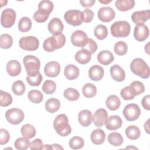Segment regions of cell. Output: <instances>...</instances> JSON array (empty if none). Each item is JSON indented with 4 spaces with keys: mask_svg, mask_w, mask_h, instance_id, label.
<instances>
[{
    "mask_svg": "<svg viewBox=\"0 0 150 150\" xmlns=\"http://www.w3.org/2000/svg\"><path fill=\"white\" fill-rule=\"evenodd\" d=\"M53 127L56 132L61 137H66L71 132L68 118L64 114H59L55 118L53 121Z\"/></svg>",
    "mask_w": 150,
    "mask_h": 150,
    "instance_id": "1",
    "label": "cell"
},
{
    "mask_svg": "<svg viewBox=\"0 0 150 150\" xmlns=\"http://www.w3.org/2000/svg\"><path fill=\"white\" fill-rule=\"evenodd\" d=\"M130 69L134 74L142 79H146L149 77V67L146 63L141 58L133 59L130 64Z\"/></svg>",
    "mask_w": 150,
    "mask_h": 150,
    "instance_id": "2",
    "label": "cell"
},
{
    "mask_svg": "<svg viewBox=\"0 0 150 150\" xmlns=\"http://www.w3.org/2000/svg\"><path fill=\"white\" fill-rule=\"evenodd\" d=\"M66 42L65 36L61 33L57 35H53L45 40L43 43V47L45 50L52 52L56 49L62 47Z\"/></svg>",
    "mask_w": 150,
    "mask_h": 150,
    "instance_id": "3",
    "label": "cell"
},
{
    "mask_svg": "<svg viewBox=\"0 0 150 150\" xmlns=\"http://www.w3.org/2000/svg\"><path fill=\"white\" fill-rule=\"evenodd\" d=\"M23 63L28 76L33 77L39 73L40 62L39 59L36 56L27 55L24 57Z\"/></svg>",
    "mask_w": 150,
    "mask_h": 150,
    "instance_id": "4",
    "label": "cell"
},
{
    "mask_svg": "<svg viewBox=\"0 0 150 150\" xmlns=\"http://www.w3.org/2000/svg\"><path fill=\"white\" fill-rule=\"evenodd\" d=\"M131 26L125 21L115 22L111 26V35L115 38H125L129 35Z\"/></svg>",
    "mask_w": 150,
    "mask_h": 150,
    "instance_id": "5",
    "label": "cell"
},
{
    "mask_svg": "<svg viewBox=\"0 0 150 150\" xmlns=\"http://www.w3.org/2000/svg\"><path fill=\"white\" fill-rule=\"evenodd\" d=\"M64 18L68 24L74 26L80 25L83 22L82 12L76 9L67 11L64 15Z\"/></svg>",
    "mask_w": 150,
    "mask_h": 150,
    "instance_id": "6",
    "label": "cell"
},
{
    "mask_svg": "<svg viewBox=\"0 0 150 150\" xmlns=\"http://www.w3.org/2000/svg\"><path fill=\"white\" fill-rule=\"evenodd\" d=\"M19 44L20 47L24 50L34 51L38 49L39 46V41L36 37L29 36L21 38Z\"/></svg>",
    "mask_w": 150,
    "mask_h": 150,
    "instance_id": "7",
    "label": "cell"
},
{
    "mask_svg": "<svg viewBox=\"0 0 150 150\" xmlns=\"http://www.w3.org/2000/svg\"><path fill=\"white\" fill-rule=\"evenodd\" d=\"M5 117L10 124L18 125L23 120L24 113L21 109L13 108L6 111Z\"/></svg>",
    "mask_w": 150,
    "mask_h": 150,
    "instance_id": "8",
    "label": "cell"
},
{
    "mask_svg": "<svg viewBox=\"0 0 150 150\" xmlns=\"http://www.w3.org/2000/svg\"><path fill=\"white\" fill-rule=\"evenodd\" d=\"M16 12L11 8H7L4 9L1 16V25L5 28H9L12 27L15 22Z\"/></svg>",
    "mask_w": 150,
    "mask_h": 150,
    "instance_id": "9",
    "label": "cell"
},
{
    "mask_svg": "<svg viewBox=\"0 0 150 150\" xmlns=\"http://www.w3.org/2000/svg\"><path fill=\"white\" fill-rule=\"evenodd\" d=\"M122 112L127 120L134 121L139 118L141 114V110L137 104L132 103L127 105L124 107Z\"/></svg>",
    "mask_w": 150,
    "mask_h": 150,
    "instance_id": "10",
    "label": "cell"
},
{
    "mask_svg": "<svg viewBox=\"0 0 150 150\" xmlns=\"http://www.w3.org/2000/svg\"><path fill=\"white\" fill-rule=\"evenodd\" d=\"M88 39L84 31L77 30L71 34V42L75 46L83 48L87 44Z\"/></svg>",
    "mask_w": 150,
    "mask_h": 150,
    "instance_id": "11",
    "label": "cell"
},
{
    "mask_svg": "<svg viewBox=\"0 0 150 150\" xmlns=\"http://www.w3.org/2000/svg\"><path fill=\"white\" fill-rule=\"evenodd\" d=\"M108 118V112L104 108L97 110L92 117V121L97 127H101L105 124Z\"/></svg>",
    "mask_w": 150,
    "mask_h": 150,
    "instance_id": "12",
    "label": "cell"
},
{
    "mask_svg": "<svg viewBox=\"0 0 150 150\" xmlns=\"http://www.w3.org/2000/svg\"><path fill=\"white\" fill-rule=\"evenodd\" d=\"M115 16L114 10L109 6L101 7L98 11V19L104 22L111 21Z\"/></svg>",
    "mask_w": 150,
    "mask_h": 150,
    "instance_id": "13",
    "label": "cell"
},
{
    "mask_svg": "<svg viewBox=\"0 0 150 150\" xmlns=\"http://www.w3.org/2000/svg\"><path fill=\"white\" fill-rule=\"evenodd\" d=\"M149 29L146 25L144 24L136 25L134 28V36L138 42L145 40L149 36Z\"/></svg>",
    "mask_w": 150,
    "mask_h": 150,
    "instance_id": "14",
    "label": "cell"
},
{
    "mask_svg": "<svg viewBox=\"0 0 150 150\" xmlns=\"http://www.w3.org/2000/svg\"><path fill=\"white\" fill-rule=\"evenodd\" d=\"M150 18V11L144 10L134 12L131 15V19L137 25L144 24Z\"/></svg>",
    "mask_w": 150,
    "mask_h": 150,
    "instance_id": "15",
    "label": "cell"
},
{
    "mask_svg": "<svg viewBox=\"0 0 150 150\" xmlns=\"http://www.w3.org/2000/svg\"><path fill=\"white\" fill-rule=\"evenodd\" d=\"M60 71V64L55 61H52L46 64L44 67V72L46 76L49 77L57 76Z\"/></svg>",
    "mask_w": 150,
    "mask_h": 150,
    "instance_id": "16",
    "label": "cell"
},
{
    "mask_svg": "<svg viewBox=\"0 0 150 150\" xmlns=\"http://www.w3.org/2000/svg\"><path fill=\"white\" fill-rule=\"evenodd\" d=\"M47 28L50 33L53 35H57L62 33L64 26L60 19L57 18H53L49 22Z\"/></svg>",
    "mask_w": 150,
    "mask_h": 150,
    "instance_id": "17",
    "label": "cell"
},
{
    "mask_svg": "<svg viewBox=\"0 0 150 150\" xmlns=\"http://www.w3.org/2000/svg\"><path fill=\"white\" fill-rule=\"evenodd\" d=\"M111 76L115 81L121 82L125 78V73L124 69L118 64H114L110 67Z\"/></svg>",
    "mask_w": 150,
    "mask_h": 150,
    "instance_id": "18",
    "label": "cell"
},
{
    "mask_svg": "<svg viewBox=\"0 0 150 150\" xmlns=\"http://www.w3.org/2000/svg\"><path fill=\"white\" fill-rule=\"evenodd\" d=\"M122 124V121L120 116L114 115L109 117L105 122L107 129L108 130H116L119 129Z\"/></svg>",
    "mask_w": 150,
    "mask_h": 150,
    "instance_id": "19",
    "label": "cell"
},
{
    "mask_svg": "<svg viewBox=\"0 0 150 150\" xmlns=\"http://www.w3.org/2000/svg\"><path fill=\"white\" fill-rule=\"evenodd\" d=\"M104 71L102 67L98 65L91 66L88 71V76L91 80L93 81H100L104 76Z\"/></svg>",
    "mask_w": 150,
    "mask_h": 150,
    "instance_id": "20",
    "label": "cell"
},
{
    "mask_svg": "<svg viewBox=\"0 0 150 150\" xmlns=\"http://www.w3.org/2000/svg\"><path fill=\"white\" fill-rule=\"evenodd\" d=\"M6 69L11 76H17L21 71V65L18 61L12 60L7 63Z\"/></svg>",
    "mask_w": 150,
    "mask_h": 150,
    "instance_id": "21",
    "label": "cell"
},
{
    "mask_svg": "<svg viewBox=\"0 0 150 150\" xmlns=\"http://www.w3.org/2000/svg\"><path fill=\"white\" fill-rule=\"evenodd\" d=\"M92 112L88 110H83L79 112L78 120L83 127H88L91 123Z\"/></svg>",
    "mask_w": 150,
    "mask_h": 150,
    "instance_id": "22",
    "label": "cell"
},
{
    "mask_svg": "<svg viewBox=\"0 0 150 150\" xmlns=\"http://www.w3.org/2000/svg\"><path fill=\"white\" fill-rule=\"evenodd\" d=\"M98 61L103 65H108L111 63L114 60V57L112 53L109 50H102L97 55Z\"/></svg>",
    "mask_w": 150,
    "mask_h": 150,
    "instance_id": "23",
    "label": "cell"
},
{
    "mask_svg": "<svg viewBox=\"0 0 150 150\" xmlns=\"http://www.w3.org/2000/svg\"><path fill=\"white\" fill-rule=\"evenodd\" d=\"M91 54L89 51L85 49L78 51L74 56L75 60L80 64H85L88 63L91 58Z\"/></svg>",
    "mask_w": 150,
    "mask_h": 150,
    "instance_id": "24",
    "label": "cell"
},
{
    "mask_svg": "<svg viewBox=\"0 0 150 150\" xmlns=\"http://www.w3.org/2000/svg\"><path fill=\"white\" fill-rule=\"evenodd\" d=\"M91 142L96 145L102 144L105 139V134L101 129H96L92 131L90 135Z\"/></svg>",
    "mask_w": 150,
    "mask_h": 150,
    "instance_id": "25",
    "label": "cell"
},
{
    "mask_svg": "<svg viewBox=\"0 0 150 150\" xmlns=\"http://www.w3.org/2000/svg\"><path fill=\"white\" fill-rule=\"evenodd\" d=\"M64 74L68 80H72L76 79L79 76V69L76 66L68 64L64 68Z\"/></svg>",
    "mask_w": 150,
    "mask_h": 150,
    "instance_id": "26",
    "label": "cell"
},
{
    "mask_svg": "<svg viewBox=\"0 0 150 150\" xmlns=\"http://www.w3.org/2000/svg\"><path fill=\"white\" fill-rule=\"evenodd\" d=\"M134 0H117L115 1V7L120 11H127L131 9L135 6Z\"/></svg>",
    "mask_w": 150,
    "mask_h": 150,
    "instance_id": "27",
    "label": "cell"
},
{
    "mask_svg": "<svg viewBox=\"0 0 150 150\" xmlns=\"http://www.w3.org/2000/svg\"><path fill=\"white\" fill-rule=\"evenodd\" d=\"M106 106L111 111L117 110L121 105V101L116 95H111L106 100Z\"/></svg>",
    "mask_w": 150,
    "mask_h": 150,
    "instance_id": "28",
    "label": "cell"
},
{
    "mask_svg": "<svg viewBox=\"0 0 150 150\" xmlns=\"http://www.w3.org/2000/svg\"><path fill=\"white\" fill-rule=\"evenodd\" d=\"M60 107V103L59 100L55 98H51L47 100L45 103L46 110L50 113H54L58 111Z\"/></svg>",
    "mask_w": 150,
    "mask_h": 150,
    "instance_id": "29",
    "label": "cell"
},
{
    "mask_svg": "<svg viewBox=\"0 0 150 150\" xmlns=\"http://www.w3.org/2000/svg\"><path fill=\"white\" fill-rule=\"evenodd\" d=\"M108 141L114 146H119L123 143V137L120 133L113 132L108 135Z\"/></svg>",
    "mask_w": 150,
    "mask_h": 150,
    "instance_id": "30",
    "label": "cell"
},
{
    "mask_svg": "<svg viewBox=\"0 0 150 150\" xmlns=\"http://www.w3.org/2000/svg\"><path fill=\"white\" fill-rule=\"evenodd\" d=\"M126 136L131 140L137 139L141 135L139 128L135 125H130L125 129Z\"/></svg>",
    "mask_w": 150,
    "mask_h": 150,
    "instance_id": "31",
    "label": "cell"
},
{
    "mask_svg": "<svg viewBox=\"0 0 150 150\" xmlns=\"http://www.w3.org/2000/svg\"><path fill=\"white\" fill-rule=\"evenodd\" d=\"M21 132L23 137L29 139L32 138L36 134V129L35 127L29 124H26L23 125L21 129Z\"/></svg>",
    "mask_w": 150,
    "mask_h": 150,
    "instance_id": "32",
    "label": "cell"
},
{
    "mask_svg": "<svg viewBox=\"0 0 150 150\" xmlns=\"http://www.w3.org/2000/svg\"><path fill=\"white\" fill-rule=\"evenodd\" d=\"M82 92L86 97L92 98L95 96L97 93V88L94 84L88 83L83 87Z\"/></svg>",
    "mask_w": 150,
    "mask_h": 150,
    "instance_id": "33",
    "label": "cell"
},
{
    "mask_svg": "<svg viewBox=\"0 0 150 150\" xmlns=\"http://www.w3.org/2000/svg\"><path fill=\"white\" fill-rule=\"evenodd\" d=\"M32 28L31 19L28 17H22L19 21L18 29L22 32H26Z\"/></svg>",
    "mask_w": 150,
    "mask_h": 150,
    "instance_id": "34",
    "label": "cell"
},
{
    "mask_svg": "<svg viewBox=\"0 0 150 150\" xmlns=\"http://www.w3.org/2000/svg\"><path fill=\"white\" fill-rule=\"evenodd\" d=\"M29 100L35 104H39L43 100V94L42 92L38 90H30L28 94Z\"/></svg>",
    "mask_w": 150,
    "mask_h": 150,
    "instance_id": "35",
    "label": "cell"
},
{
    "mask_svg": "<svg viewBox=\"0 0 150 150\" xmlns=\"http://www.w3.org/2000/svg\"><path fill=\"white\" fill-rule=\"evenodd\" d=\"M94 33L98 39L103 40L108 36V30L105 25L100 24L95 28Z\"/></svg>",
    "mask_w": 150,
    "mask_h": 150,
    "instance_id": "36",
    "label": "cell"
},
{
    "mask_svg": "<svg viewBox=\"0 0 150 150\" xmlns=\"http://www.w3.org/2000/svg\"><path fill=\"white\" fill-rule=\"evenodd\" d=\"M30 141L29 138L26 137H20L16 139L14 143L15 147L19 150H25L30 148Z\"/></svg>",
    "mask_w": 150,
    "mask_h": 150,
    "instance_id": "37",
    "label": "cell"
},
{
    "mask_svg": "<svg viewBox=\"0 0 150 150\" xmlns=\"http://www.w3.org/2000/svg\"><path fill=\"white\" fill-rule=\"evenodd\" d=\"M13 43V39L11 35L7 33L2 34L0 36V47L2 49L10 48Z\"/></svg>",
    "mask_w": 150,
    "mask_h": 150,
    "instance_id": "38",
    "label": "cell"
},
{
    "mask_svg": "<svg viewBox=\"0 0 150 150\" xmlns=\"http://www.w3.org/2000/svg\"><path fill=\"white\" fill-rule=\"evenodd\" d=\"M54 6L52 1L48 0L41 1L38 5V9L44 12L47 14H49L52 12Z\"/></svg>",
    "mask_w": 150,
    "mask_h": 150,
    "instance_id": "39",
    "label": "cell"
},
{
    "mask_svg": "<svg viewBox=\"0 0 150 150\" xmlns=\"http://www.w3.org/2000/svg\"><path fill=\"white\" fill-rule=\"evenodd\" d=\"M64 97L69 101H76L80 97L79 91L73 88H68L64 91Z\"/></svg>",
    "mask_w": 150,
    "mask_h": 150,
    "instance_id": "40",
    "label": "cell"
},
{
    "mask_svg": "<svg viewBox=\"0 0 150 150\" xmlns=\"http://www.w3.org/2000/svg\"><path fill=\"white\" fill-rule=\"evenodd\" d=\"M56 89V84L53 80H46L42 86L43 91L47 94H53Z\"/></svg>",
    "mask_w": 150,
    "mask_h": 150,
    "instance_id": "41",
    "label": "cell"
},
{
    "mask_svg": "<svg viewBox=\"0 0 150 150\" xmlns=\"http://www.w3.org/2000/svg\"><path fill=\"white\" fill-rule=\"evenodd\" d=\"M13 93L16 96H21L25 91V86L23 82L21 80L15 81L12 86Z\"/></svg>",
    "mask_w": 150,
    "mask_h": 150,
    "instance_id": "42",
    "label": "cell"
},
{
    "mask_svg": "<svg viewBox=\"0 0 150 150\" xmlns=\"http://www.w3.org/2000/svg\"><path fill=\"white\" fill-rule=\"evenodd\" d=\"M12 103V97L7 92L0 90V105L1 107H7Z\"/></svg>",
    "mask_w": 150,
    "mask_h": 150,
    "instance_id": "43",
    "label": "cell"
},
{
    "mask_svg": "<svg viewBox=\"0 0 150 150\" xmlns=\"http://www.w3.org/2000/svg\"><path fill=\"white\" fill-rule=\"evenodd\" d=\"M84 145V139L80 137H73L69 141V146L73 149H79L83 147Z\"/></svg>",
    "mask_w": 150,
    "mask_h": 150,
    "instance_id": "44",
    "label": "cell"
},
{
    "mask_svg": "<svg viewBox=\"0 0 150 150\" xmlns=\"http://www.w3.org/2000/svg\"><path fill=\"white\" fill-rule=\"evenodd\" d=\"M114 50L117 54L122 56L127 53L128 50V46L125 42L123 41H119L115 44Z\"/></svg>",
    "mask_w": 150,
    "mask_h": 150,
    "instance_id": "45",
    "label": "cell"
},
{
    "mask_svg": "<svg viewBox=\"0 0 150 150\" xmlns=\"http://www.w3.org/2000/svg\"><path fill=\"white\" fill-rule=\"evenodd\" d=\"M120 95L121 97L125 100H129L134 98L135 94L132 89V88L129 86L124 87L120 92Z\"/></svg>",
    "mask_w": 150,
    "mask_h": 150,
    "instance_id": "46",
    "label": "cell"
},
{
    "mask_svg": "<svg viewBox=\"0 0 150 150\" xmlns=\"http://www.w3.org/2000/svg\"><path fill=\"white\" fill-rule=\"evenodd\" d=\"M129 86L133 90L135 96L142 94L145 91V87L143 83L139 81H134Z\"/></svg>",
    "mask_w": 150,
    "mask_h": 150,
    "instance_id": "47",
    "label": "cell"
},
{
    "mask_svg": "<svg viewBox=\"0 0 150 150\" xmlns=\"http://www.w3.org/2000/svg\"><path fill=\"white\" fill-rule=\"evenodd\" d=\"M42 79L43 77L42 74L40 73H39L36 76L33 77H30L29 76H27L26 81L30 86H38L41 83Z\"/></svg>",
    "mask_w": 150,
    "mask_h": 150,
    "instance_id": "48",
    "label": "cell"
},
{
    "mask_svg": "<svg viewBox=\"0 0 150 150\" xmlns=\"http://www.w3.org/2000/svg\"><path fill=\"white\" fill-rule=\"evenodd\" d=\"M49 16V14H47L38 9L34 13L33 15V18L37 22L42 23V22H45Z\"/></svg>",
    "mask_w": 150,
    "mask_h": 150,
    "instance_id": "49",
    "label": "cell"
},
{
    "mask_svg": "<svg viewBox=\"0 0 150 150\" xmlns=\"http://www.w3.org/2000/svg\"><path fill=\"white\" fill-rule=\"evenodd\" d=\"M10 139V135L8 131L4 128L0 129V145H2L8 142Z\"/></svg>",
    "mask_w": 150,
    "mask_h": 150,
    "instance_id": "50",
    "label": "cell"
},
{
    "mask_svg": "<svg viewBox=\"0 0 150 150\" xmlns=\"http://www.w3.org/2000/svg\"><path fill=\"white\" fill-rule=\"evenodd\" d=\"M83 49H85L89 51L91 54H93L97 49V45L94 40L89 38L87 44Z\"/></svg>",
    "mask_w": 150,
    "mask_h": 150,
    "instance_id": "51",
    "label": "cell"
},
{
    "mask_svg": "<svg viewBox=\"0 0 150 150\" xmlns=\"http://www.w3.org/2000/svg\"><path fill=\"white\" fill-rule=\"evenodd\" d=\"M82 13H83V22L86 23L90 22L94 18V12L91 9H86L82 12Z\"/></svg>",
    "mask_w": 150,
    "mask_h": 150,
    "instance_id": "52",
    "label": "cell"
},
{
    "mask_svg": "<svg viewBox=\"0 0 150 150\" xmlns=\"http://www.w3.org/2000/svg\"><path fill=\"white\" fill-rule=\"evenodd\" d=\"M43 147V143L40 139L37 138L32 141L30 145V149H42Z\"/></svg>",
    "mask_w": 150,
    "mask_h": 150,
    "instance_id": "53",
    "label": "cell"
},
{
    "mask_svg": "<svg viewBox=\"0 0 150 150\" xmlns=\"http://www.w3.org/2000/svg\"><path fill=\"white\" fill-rule=\"evenodd\" d=\"M149 102H150V96L146 95L143 97L141 101V104L142 107L146 110H150L149 106Z\"/></svg>",
    "mask_w": 150,
    "mask_h": 150,
    "instance_id": "54",
    "label": "cell"
},
{
    "mask_svg": "<svg viewBox=\"0 0 150 150\" xmlns=\"http://www.w3.org/2000/svg\"><path fill=\"white\" fill-rule=\"evenodd\" d=\"M96 1L95 0H81L80 3L83 7H91L94 5Z\"/></svg>",
    "mask_w": 150,
    "mask_h": 150,
    "instance_id": "55",
    "label": "cell"
},
{
    "mask_svg": "<svg viewBox=\"0 0 150 150\" xmlns=\"http://www.w3.org/2000/svg\"><path fill=\"white\" fill-rule=\"evenodd\" d=\"M149 119L147 120V121L145 122V123L144 124V128L145 131L148 133L149 134Z\"/></svg>",
    "mask_w": 150,
    "mask_h": 150,
    "instance_id": "56",
    "label": "cell"
},
{
    "mask_svg": "<svg viewBox=\"0 0 150 150\" xmlns=\"http://www.w3.org/2000/svg\"><path fill=\"white\" fill-rule=\"evenodd\" d=\"M52 147L53 149H63V147H62L60 145L57 144H53L52 145Z\"/></svg>",
    "mask_w": 150,
    "mask_h": 150,
    "instance_id": "57",
    "label": "cell"
},
{
    "mask_svg": "<svg viewBox=\"0 0 150 150\" xmlns=\"http://www.w3.org/2000/svg\"><path fill=\"white\" fill-rule=\"evenodd\" d=\"M53 149V147H52V145L51 146L50 145H45L42 149Z\"/></svg>",
    "mask_w": 150,
    "mask_h": 150,
    "instance_id": "58",
    "label": "cell"
},
{
    "mask_svg": "<svg viewBox=\"0 0 150 150\" xmlns=\"http://www.w3.org/2000/svg\"><path fill=\"white\" fill-rule=\"evenodd\" d=\"M148 45H149V43H148L146 44V45L145 46V51L146 52V53L148 54H149V47H148Z\"/></svg>",
    "mask_w": 150,
    "mask_h": 150,
    "instance_id": "59",
    "label": "cell"
},
{
    "mask_svg": "<svg viewBox=\"0 0 150 150\" xmlns=\"http://www.w3.org/2000/svg\"><path fill=\"white\" fill-rule=\"evenodd\" d=\"M111 2V1H100V3H102V4H107L110 3Z\"/></svg>",
    "mask_w": 150,
    "mask_h": 150,
    "instance_id": "60",
    "label": "cell"
},
{
    "mask_svg": "<svg viewBox=\"0 0 150 150\" xmlns=\"http://www.w3.org/2000/svg\"><path fill=\"white\" fill-rule=\"evenodd\" d=\"M125 149H138L137 148L135 147V146H128V147H126Z\"/></svg>",
    "mask_w": 150,
    "mask_h": 150,
    "instance_id": "61",
    "label": "cell"
}]
</instances>
